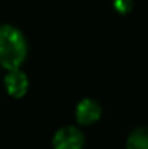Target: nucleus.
<instances>
[{"instance_id": "nucleus-3", "label": "nucleus", "mask_w": 148, "mask_h": 149, "mask_svg": "<svg viewBox=\"0 0 148 149\" xmlns=\"http://www.w3.org/2000/svg\"><path fill=\"white\" fill-rule=\"evenodd\" d=\"M102 116V106L93 99H83L79 101L76 107V120L83 125L89 126L96 123Z\"/></svg>"}, {"instance_id": "nucleus-4", "label": "nucleus", "mask_w": 148, "mask_h": 149, "mask_svg": "<svg viewBox=\"0 0 148 149\" xmlns=\"http://www.w3.org/2000/svg\"><path fill=\"white\" fill-rule=\"evenodd\" d=\"M4 87L9 96L15 99H20L26 94L28 87H29V80L23 71L18 70H10L6 77H4Z\"/></svg>"}, {"instance_id": "nucleus-2", "label": "nucleus", "mask_w": 148, "mask_h": 149, "mask_svg": "<svg viewBox=\"0 0 148 149\" xmlns=\"http://www.w3.org/2000/svg\"><path fill=\"white\" fill-rule=\"evenodd\" d=\"M84 146V135L76 126H65L55 132L52 138L54 149H81Z\"/></svg>"}, {"instance_id": "nucleus-1", "label": "nucleus", "mask_w": 148, "mask_h": 149, "mask_svg": "<svg viewBox=\"0 0 148 149\" xmlns=\"http://www.w3.org/2000/svg\"><path fill=\"white\" fill-rule=\"evenodd\" d=\"M28 54V44L23 33L12 25H0V65L18 70Z\"/></svg>"}, {"instance_id": "nucleus-5", "label": "nucleus", "mask_w": 148, "mask_h": 149, "mask_svg": "<svg viewBox=\"0 0 148 149\" xmlns=\"http://www.w3.org/2000/svg\"><path fill=\"white\" fill-rule=\"evenodd\" d=\"M126 149H148V126H140L129 133Z\"/></svg>"}, {"instance_id": "nucleus-6", "label": "nucleus", "mask_w": 148, "mask_h": 149, "mask_svg": "<svg viewBox=\"0 0 148 149\" xmlns=\"http://www.w3.org/2000/svg\"><path fill=\"white\" fill-rule=\"evenodd\" d=\"M113 7L119 15H126L132 10V0H115Z\"/></svg>"}]
</instances>
